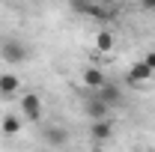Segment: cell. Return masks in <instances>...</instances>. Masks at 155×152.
Masks as SVG:
<instances>
[{
  "label": "cell",
  "instance_id": "obj_1",
  "mask_svg": "<svg viewBox=\"0 0 155 152\" xmlns=\"http://www.w3.org/2000/svg\"><path fill=\"white\" fill-rule=\"evenodd\" d=\"M0 57L15 66V63H24V60H27V48L21 45L18 39H6V42L0 45Z\"/></svg>",
  "mask_w": 155,
  "mask_h": 152
},
{
  "label": "cell",
  "instance_id": "obj_2",
  "mask_svg": "<svg viewBox=\"0 0 155 152\" xmlns=\"http://www.w3.org/2000/svg\"><path fill=\"white\" fill-rule=\"evenodd\" d=\"M107 111H110V107H107V104H104V101H101L96 93H93V95H84V114L90 116L93 122H98V119H107Z\"/></svg>",
  "mask_w": 155,
  "mask_h": 152
},
{
  "label": "cell",
  "instance_id": "obj_3",
  "mask_svg": "<svg viewBox=\"0 0 155 152\" xmlns=\"http://www.w3.org/2000/svg\"><path fill=\"white\" fill-rule=\"evenodd\" d=\"M21 111H24V116H27L30 122H39V119H42V98H39L36 93H27L21 98Z\"/></svg>",
  "mask_w": 155,
  "mask_h": 152
},
{
  "label": "cell",
  "instance_id": "obj_4",
  "mask_svg": "<svg viewBox=\"0 0 155 152\" xmlns=\"http://www.w3.org/2000/svg\"><path fill=\"white\" fill-rule=\"evenodd\" d=\"M84 84L93 90V93H98L104 84H107V78H104V72L101 69H96V66H90V69H84Z\"/></svg>",
  "mask_w": 155,
  "mask_h": 152
},
{
  "label": "cell",
  "instance_id": "obj_5",
  "mask_svg": "<svg viewBox=\"0 0 155 152\" xmlns=\"http://www.w3.org/2000/svg\"><path fill=\"white\" fill-rule=\"evenodd\" d=\"M96 95L104 101V104H107V107H114V104H119V101H122V90H119L116 84H110V81H107V84H104Z\"/></svg>",
  "mask_w": 155,
  "mask_h": 152
},
{
  "label": "cell",
  "instance_id": "obj_6",
  "mask_svg": "<svg viewBox=\"0 0 155 152\" xmlns=\"http://www.w3.org/2000/svg\"><path fill=\"white\" fill-rule=\"evenodd\" d=\"M110 131H114V128H110L107 119H98V122L90 125V137H93V143H104V140L110 137Z\"/></svg>",
  "mask_w": 155,
  "mask_h": 152
},
{
  "label": "cell",
  "instance_id": "obj_7",
  "mask_svg": "<svg viewBox=\"0 0 155 152\" xmlns=\"http://www.w3.org/2000/svg\"><path fill=\"white\" fill-rule=\"evenodd\" d=\"M45 140H48L54 149H60V146H66V143H69V131H66L63 125H54V128H48V131H45Z\"/></svg>",
  "mask_w": 155,
  "mask_h": 152
},
{
  "label": "cell",
  "instance_id": "obj_8",
  "mask_svg": "<svg viewBox=\"0 0 155 152\" xmlns=\"http://www.w3.org/2000/svg\"><path fill=\"white\" fill-rule=\"evenodd\" d=\"M18 87H21V81L12 72H6V75H0V95L3 98H9V95H15L18 93Z\"/></svg>",
  "mask_w": 155,
  "mask_h": 152
},
{
  "label": "cell",
  "instance_id": "obj_9",
  "mask_svg": "<svg viewBox=\"0 0 155 152\" xmlns=\"http://www.w3.org/2000/svg\"><path fill=\"white\" fill-rule=\"evenodd\" d=\"M149 78H152V72H149V66H146L143 60L128 69V81H131V84H143V81H149Z\"/></svg>",
  "mask_w": 155,
  "mask_h": 152
},
{
  "label": "cell",
  "instance_id": "obj_10",
  "mask_svg": "<svg viewBox=\"0 0 155 152\" xmlns=\"http://www.w3.org/2000/svg\"><path fill=\"white\" fill-rule=\"evenodd\" d=\"M78 9H81V12H87V15H93V18H98V21H107L110 15H114L107 6H98V3H81Z\"/></svg>",
  "mask_w": 155,
  "mask_h": 152
},
{
  "label": "cell",
  "instance_id": "obj_11",
  "mask_svg": "<svg viewBox=\"0 0 155 152\" xmlns=\"http://www.w3.org/2000/svg\"><path fill=\"white\" fill-rule=\"evenodd\" d=\"M0 128H3V134H18L21 131V119H18V116H6Z\"/></svg>",
  "mask_w": 155,
  "mask_h": 152
},
{
  "label": "cell",
  "instance_id": "obj_12",
  "mask_svg": "<svg viewBox=\"0 0 155 152\" xmlns=\"http://www.w3.org/2000/svg\"><path fill=\"white\" fill-rule=\"evenodd\" d=\"M96 48H98V51H110V48H114V36L101 30V33L96 36Z\"/></svg>",
  "mask_w": 155,
  "mask_h": 152
},
{
  "label": "cell",
  "instance_id": "obj_13",
  "mask_svg": "<svg viewBox=\"0 0 155 152\" xmlns=\"http://www.w3.org/2000/svg\"><path fill=\"white\" fill-rule=\"evenodd\" d=\"M143 63L149 66V72H152V75H155V51H149V54L143 57Z\"/></svg>",
  "mask_w": 155,
  "mask_h": 152
},
{
  "label": "cell",
  "instance_id": "obj_14",
  "mask_svg": "<svg viewBox=\"0 0 155 152\" xmlns=\"http://www.w3.org/2000/svg\"><path fill=\"white\" fill-rule=\"evenodd\" d=\"M143 9H155V0H143Z\"/></svg>",
  "mask_w": 155,
  "mask_h": 152
},
{
  "label": "cell",
  "instance_id": "obj_15",
  "mask_svg": "<svg viewBox=\"0 0 155 152\" xmlns=\"http://www.w3.org/2000/svg\"><path fill=\"white\" fill-rule=\"evenodd\" d=\"M93 152H101V146H96V149H93Z\"/></svg>",
  "mask_w": 155,
  "mask_h": 152
}]
</instances>
